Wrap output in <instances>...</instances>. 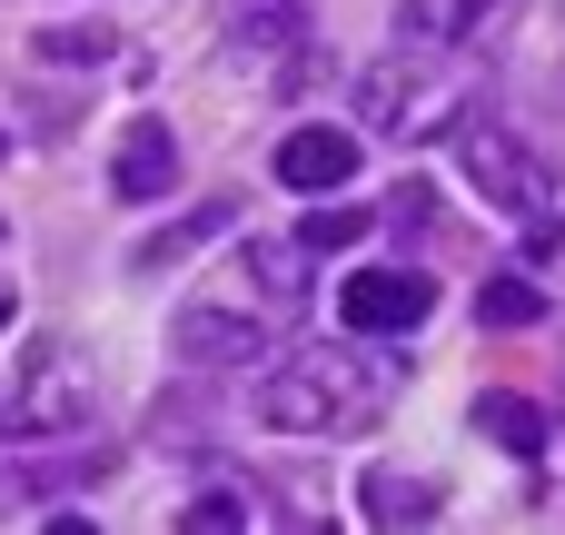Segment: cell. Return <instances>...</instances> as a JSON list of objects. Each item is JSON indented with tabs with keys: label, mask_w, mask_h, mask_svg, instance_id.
<instances>
[{
	"label": "cell",
	"mask_w": 565,
	"mask_h": 535,
	"mask_svg": "<svg viewBox=\"0 0 565 535\" xmlns=\"http://www.w3.org/2000/svg\"><path fill=\"white\" fill-rule=\"evenodd\" d=\"M0 328H10V288H0Z\"/></svg>",
	"instance_id": "obj_21"
},
{
	"label": "cell",
	"mask_w": 565,
	"mask_h": 535,
	"mask_svg": "<svg viewBox=\"0 0 565 535\" xmlns=\"http://www.w3.org/2000/svg\"><path fill=\"white\" fill-rule=\"evenodd\" d=\"M99 417V377L79 347H30L20 377L0 387V447H60Z\"/></svg>",
	"instance_id": "obj_2"
},
{
	"label": "cell",
	"mask_w": 565,
	"mask_h": 535,
	"mask_svg": "<svg viewBox=\"0 0 565 535\" xmlns=\"http://www.w3.org/2000/svg\"><path fill=\"white\" fill-rule=\"evenodd\" d=\"M487 10H497V0H417V10H407V30H417V40H467Z\"/></svg>",
	"instance_id": "obj_15"
},
{
	"label": "cell",
	"mask_w": 565,
	"mask_h": 535,
	"mask_svg": "<svg viewBox=\"0 0 565 535\" xmlns=\"http://www.w3.org/2000/svg\"><path fill=\"white\" fill-rule=\"evenodd\" d=\"M387 397H397V367H377L348 338H318V347H288L268 367L258 427H278V437H358V427L387 417Z\"/></svg>",
	"instance_id": "obj_1"
},
{
	"label": "cell",
	"mask_w": 565,
	"mask_h": 535,
	"mask_svg": "<svg viewBox=\"0 0 565 535\" xmlns=\"http://www.w3.org/2000/svg\"><path fill=\"white\" fill-rule=\"evenodd\" d=\"M477 328H546V288L536 278H487L477 288Z\"/></svg>",
	"instance_id": "obj_11"
},
{
	"label": "cell",
	"mask_w": 565,
	"mask_h": 535,
	"mask_svg": "<svg viewBox=\"0 0 565 535\" xmlns=\"http://www.w3.org/2000/svg\"><path fill=\"white\" fill-rule=\"evenodd\" d=\"M427 308H437V278L427 268H358L338 288L348 338H407V328H427Z\"/></svg>",
	"instance_id": "obj_5"
},
{
	"label": "cell",
	"mask_w": 565,
	"mask_h": 535,
	"mask_svg": "<svg viewBox=\"0 0 565 535\" xmlns=\"http://www.w3.org/2000/svg\"><path fill=\"white\" fill-rule=\"evenodd\" d=\"M278 179L298 189V199H328V189H348L358 179V129H288L278 139Z\"/></svg>",
	"instance_id": "obj_7"
},
{
	"label": "cell",
	"mask_w": 565,
	"mask_h": 535,
	"mask_svg": "<svg viewBox=\"0 0 565 535\" xmlns=\"http://www.w3.org/2000/svg\"><path fill=\"white\" fill-rule=\"evenodd\" d=\"M298 10H308V0H228V40H238V50H268V40L298 30Z\"/></svg>",
	"instance_id": "obj_13"
},
{
	"label": "cell",
	"mask_w": 565,
	"mask_h": 535,
	"mask_svg": "<svg viewBox=\"0 0 565 535\" xmlns=\"http://www.w3.org/2000/svg\"><path fill=\"white\" fill-rule=\"evenodd\" d=\"M109 30H40V60H109Z\"/></svg>",
	"instance_id": "obj_17"
},
{
	"label": "cell",
	"mask_w": 565,
	"mask_h": 535,
	"mask_svg": "<svg viewBox=\"0 0 565 535\" xmlns=\"http://www.w3.org/2000/svg\"><path fill=\"white\" fill-rule=\"evenodd\" d=\"M358 516H367V535H427L437 526V486L407 477V467H367L358 477Z\"/></svg>",
	"instance_id": "obj_8"
},
{
	"label": "cell",
	"mask_w": 565,
	"mask_h": 535,
	"mask_svg": "<svg viewBox=\"0 0 565 535\" xmlns=\"http://www.w3.org/2000/svg\"><path fill=\"white\" fill-rule=\"evenodd\" d=\"M536 258H565V218H556V228H546V238H536Z\"/></svg>",
	"instance_id": "obj_20"
},
{
	"label": "cell",
	"mask_w": 565,
	"mask_h": 535,
	"mask_svg": "<svg viewBox=\"0 0 565 535\" xmlns=\"http://www.w3.org/2000/svg\"><path fill=\"white\" fill-rule=\"evenodd\" d=\"M179 535H248V506H238V496H199V506L179 516Z\"/></svg>",
	"instance_id": "obj_16"
},
{
	"label": "cell",
	"mask_w": 565,
	"mask_h": 535,
	"mask_svg": "<svg viewBox=\"0 0 565 535\" xmlns=\"http://www.w3.org/2000/svg\"><path fill=\"white\" fill-rule=\"evenodd\" d=\"M457 169H467L497 208H516V218L546 208V159H536L516 129H497V119H467V129H457Z\"/></svg>",
	"instance_id": "obj_4"
},
{
	"label": "cell",
	"mask_w": 565,
	"mask_h": 535,
	"mask_svg": "<svg viewBox=\"0 0 565 535\" xmlns=\"http://www.w3.org/2000/svg\"><path fill=\"white\" fill-rule=\"evenodd\" d=\"M477 427H487V447H507V457H546V407L536 397H477Z\"/></svg>",
	"instance_id": "obj_10"
},
{
	"label": "cell",
	"mask_w": 565,
	"mask_h": 535,
	"mask_svg": "<svg viewBox=\"0 0 565 535\" xmlns=\"http://www.w3.org/2000/svg\"><path fill=\"white\" fill-rule=\"evenodd\" d=\"M0 149H10V139H0Z\"/></svg>",
	"instance_id": "obj_22"
},
{
	"label": "cell",
	"mask_w": 565,
	"mask_h": 535,
	"mask_svg": "<svg viewBox=\"0 0 565 535\" xmlns=\"http://www.w3.org/2000/svg\"><path fill=\"white\" fill-rule=\"evenodd\" d=\"M228 218H238V208H228V199H209V208H189V218H179V228H159V238H149V248H139V268H179V258H189V248H199V238H218V228H228Z\"/></svg>",
	"instance_id": "obj_12"
},
{
	"label": "cell",
	"mask_w": 565,
	"mask_h": 535,
	"mask_svg": "<svg viewBox=\"0 0 565 535\" xmlns=\"http://www.w3.org/2000/svg\"><path fill=\"white\" fill-rule=\"evenodd\" d=\"M40 535H99V526H89V516H50Z\"/></svg>",
	"instance_id": "obj_19"
},
{
	"label": "cell",
	"mask_w": 565,
	"mask_h": 535,
	"mask_svg": "<svg viewBox=\"0 0 565 535\" xmlns=\"http://www.w3.org/2000/svg\"><path fill=\"white\" fill-rule=\"evenodd\" d=\"M367 119H377V139H437V129H457V69L437 50L377 60L367 69Z\"/></svg>",
	"instance_id": "obj_3"
},
{
	"label": "cell",
	"mask_w": 565,
	"mask_h": 535,
	"mask_svg": "<svg viewBox=\"0 0 565 535\" xmlns=\"http://www.w3.org/2000/svg\"><path fill=\"white\" fill-rule=\"evenodd\" d=\"M278 535H338V526H328V516H308V506H298V516H288V526H278Z\"/></svg>",
	"instance_id": "obj_18"
},
{
	"label": "cell",
	"mask_w": 565,
	"mask_h": 535,
	"mask_svg": "<svg viewBox=\"0 0 565 535\" xmlns=\"http://www.w3.org/2000/svg\"><path fill=\"white\" fill-rule=\"evenodd\" d=\"M367 228H377L367 208H308V218H298V248H308V258H328V248H358Z\"/></svg>",
	"instance_id": "obj_14"
},
{
	"label": "cell",
	"mask_w": 565,
	"mask_h": 535,
	"mask_svg": "<svg viewBox=\"0 0 565 535\" xmlns=\"http://www.w3.org/2000/svg\"><path fill=\"white\" fill-rule=\"evenodd\" d=\"M169 347H179V367H258L268 357V318L238 308V298H189Z\"/></svg>",
	"instance_id": "obj_6"
},
{
	"label": "cell",
	"mask_w": 565,
	"mask_h": 535,
	"mask_svg": "<svg viewBox=\"0 0 565 535\" xmlns=\"http://www.w3.org/2000/svg\"><path fill=\"white\" fill-rule=\"evenodd\" d=\"M109 189H119L129 208H149V199H169V189H179V139H169V119H139V129L119 139Z\"/></svg>",
	"instance_id": "obj_9"
}]
</instances>
